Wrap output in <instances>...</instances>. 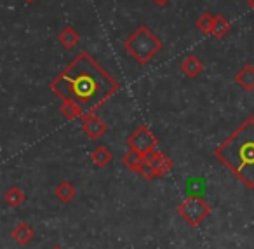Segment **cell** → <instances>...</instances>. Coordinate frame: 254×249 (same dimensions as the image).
<instances>
[{
    "label": "cell",
    "instance_id": "obj_1",
    "mask_svg": "<svg viewBox=\"0 0 254 249\" xmlns=\"http://www.w3.org/2000/svg\"><path fill=\"white\" fill-rule=\"evenodd\" d=\"M119 81L112 77L89 53H80L53 82L51 91L61 101H73L85 115L94 113L110 96L119 91Z\"/></svg>",
    "mask_w": 254,
    "mask_h": 249
},
{
    "label": "cell",
    "instance_id": "obj_2",
    "mask_svg": "<svg viewBox=\"0 0 254 249\" xmlns=\"http://www.w3.org/2000/svg\"><path fill=\"white\" fill-rule=\"evenodd\" d=\"M216 159L247 188H254V119L249 117L218 148Z\"/></svg>",
    "mask_w": 254,
    "mask_h": 249
},
{
    "label": "cell",
    "instance_id": "obj_3",
    "mask_svg": "<svg viewBox=\"0 0 254 249\" xmlns=\"http://www.w3.org/2000/svg\"><path fill=\"white\" fill-rule=\"evenodd\" d=\"M124 49L131 54L139 65H146L162 49V40L148 26L141 25L126 39Z\"/></svg>",
    "mask_w": 254,
    "mask_h": 249
},
{
    "label": "cell",
    "instance_id": "obj_4",
    "mask_svg": "<svg viewBox=\"0 0 254 249\" xmlns=\"http://www.w3.org/2000/svg\"><path fill=\"white\" fill-rule=\"evenodd\" d=\"M178 214L191 227L200 225L211 214V206L200 197H188L178 206Z\"/></svg>",
    "mask_w": 254,
    "mask_h": 249
},
{
    "label": "cell",
    "instance_id": "obj_5",
    "mask_svg": "<svg viewBox=\"0 0 254 249\" xmlns=\"http://www.w3.org/2000/svg\"><path fill=\"white\" fill-rule=\"evenodd\" d=\"M127 145H129V148L139 152V154H148V152L155 150V147L159 145V140L148 129V126H139L131 136L127 138Z\"/></svg>",
    "mask_w": 254,
    "mask_h": 249
},
{
    "label": "cell",
    "instance_id": "obj_6",
    "mask_svg": "<svg viewBox=\"0 0 254 249\" xmlns=\"http://www.w3.org/2000/svg\"><path fill=\"white\" fill-rule=\"evenodd\" d=\"M145 161L153 166V169H155V172H157V178H164V176L171 171V167H173L171 159L167 157L166 154L157 152V150H152V152H148V154H145Z\"/></svg>",
    "mask_w": 254,
    "mask_h": 249
},
{
    "label": "cell",
    "instance_id": "obj_7",
    "mask_svg": "<svg viewBox=\"0 0 254 249\" xmlns=\"http://www.w3.org/2000/svg\"><path fill=\"white\" fill-rule=\"evenodd\" d=\"M82 131L87 134L92 140H99L103 134L106 133V124L103 119H99L98 115L91 113V115L82 117Z\"/></svg>",
    "mask_w": 254,
    "mask_h": 249
},
{
    "label": "cell",
    "instance_id": "obj_8",
    "mask_svg": "<svg viewBox=\"0 0 254 249\" xmlns=\"http://www.w3.org/2000/svg\"><path fill=\"white\" fill-rule=\"evenodd\" d=\"M233 81H235V84L239 85V87H242L244 91H247V92L254 91V67L253 65H244L235 74Z\"/></svg>",
    "mask_w": 254,
    "mask_h": 249
},
{
    "label": "cell",
    "instance_id": "obj_9",
    "mask_svg": "<svg viewBox=\"0 0 254 249\" xmlns=\"http://www.w3.org/2000/svg\"><path fill=\"white\" fill-rule=\"evenodd\" d=\"M181 72L187 77L195 79L204 72V63L200 61V58H197L195 54H188L183 61H181Z\"/></svg>",
    "mask_w": 254,
    "mask_h": 249
},
{
    "label": "cell",
    "instance_id": "obj_10",
    "mask_svg": "<svg viewBox=\"0 0 254 249\" xmlns=\"http://www.w3.org/2000/svg\"><path fill=\"white\" fill-rule=\"evenodd\" d=\"M143 162H145V154H139V152L132 150V148H129V150L122 155V164L132 172H139Z\"/></svg>",
    "mask_w": 254,
    "mask_h": 249
},
{
    "label": "cell",
    "instance_id": "obj_11",
    "mask_svg": "<svg viewBox=\"0 0 254 249\" xmlns=\"http://www.w3.org/2000/svg\"><path fill=\"white\" fill-rule=\"evenodd\" d=\"M58 42L64 47V49H73L78 42H80V35L75 28L71 26H64L60 33H58Z\"/></svg>",
    "mask_w": 254,
    "mask_h": 249
},
{
    "label": "cell",
    "instance_id": "obj_12",
    "mask_svg": "<svg viewBox=\"0 0 254 249\" xmlns=\"http://www.w3.org/2000/svg\"><path fill=\"white\" fill-rule=\"evenodd\" d=\"M54 195H56V199L60 200V202L68 204L77 197V188H75L70 181H61L60 185L56 186V190H54Z\"/></svg>",
    "mask_w": 254,
    "mask_h": 249
},
{
    "label": "cell",
    "instance_id": "obj_13",
    "mask_svg": "<svg viewBox=\"0 0 254 249\" xmlns=\"http://www.w3.org/2000/svg\"><path fill=\"white\" fill-rule=\"evenodd\" d=\"M33 228L30 227L28 223H25V221H21V223H18L14 227V230H12V237H14V241L18 242V244L25 246L28 244L30 241L33 239Z\"/></svg>",
    "mask_w": 254,
    "mask_h": 249
},
{
    "label": "cell",
    "instance_id": "obj_14",
    "mask_svg": "<svg viewBox=\"0 0 254 249\" xmlns=\"http://www.w3.org/2000/svg\"><path fill=\"white\" fill-rule=\"evenodd\" d=\"M112 159H113L112 152H110L106 147L94 148L92 154H91V161L94 162V166H98V167H105V166H108L110 162H112Z\"/></svg>",
    "mask_w": 254,
    "mask_h": 249
},
{
    "label": "cell",
    "instance_id": "obj_15",
    "mask_svg": "<svg viewBox=\"0 0 254 249\" xmlns=\"http://www.w3.org/2000/svg\"><path fill=\"white\" fill-rule=\"evenodd\" d=\"M230 30H232V25H230V21L225 18V16H221V14L214 16V26H212V32H211L212 37L223 39L225 35H228Z\"/></svg>",
    "mask_w": 254,
    "mask_h": 249
},
{
    "label": "cell",
    "instance_id": "obj_16",
    "mask_svg": "<svg viewBox=\"0 0 254 249\" xmlns=\"http://www.w3.org/2000/svg\"><path fill=\"white\" fill-rule=\"evenodd\" d=\"M4 199L11 207H19L23 202H25V192H23L19 186H11V188L5 192Z\"/></svg>",
    "mask_w": 254,
    "mask_h": 249
},
{
    "label": "cell",
    "instance_id": "obj_17",
    "mask_svg": "<svg viewBox=\"0 0 254 249\" xmlns=\"http://www.w3.org/2000/svg\"><path fill=\"white\" fill-rule=\"evenodd\" d=\"M61 113H63L66 119L73 120V119H78V117H84V112L82 108L73 101H61Z\"/></svg>",
    "mask_w": 254,
    "mask_h": 249
},
{
    "label": "cell",
    "instance_id": "obj_18",
    "mask_svg": "<svg viewBox=\"0 0 254 249\" xmlns=\"http://www.w3.org/2000/svg\"><path fill=\"white\" fill-rule=\"evenodd\" d=\"M212 26H214V16L209 14V12H204V14L197 19V28L200 30L202 33H205V35H211Z\"/></svg>",
    "mask_w": 254,
    "mask_h": 249
},
{
    "label": "cell",
    "instance_id": "obj_19",
    "mask_svg": "<svg viewBox=\"0 0 254 249\" xmlns=\"http://www.w3.org/2000/svg\"><path fill=\"white\" fill-rule=\"evenodd\" d=\"M153 4L155 5H159V7H164V5H167L171 2V0H152Z\"/></svg>",
    "mask_w": 254,
    "mask_h": 249
},
{
    "label": "cell",
    "instance_id": "obj_20",
    "mask_svg": "<svg viewBox=\"0 0 254 249\" xmlns=\"http://www.w3.org/2000/svg\"><path fill=\"white\" fill-rule=\"evenodd\" d=\"M247 5H249V7L254 11V0H247Z\"/></svg>",
    "mask_w": 254,
    "mask_h": 249
},
{
    "label": "cell",
    "instance_id": "obj_21",
    "mask_svg": "<svg viewBox=\"0 0 254 249\" xmlns=\"http://www.w3.org/2000/svg\"><path fill=\"white\" fill-rule=\"evenodd\" d=\"M26 4H33V2H35V0H25Z\"/></svg>",
    "mask_w": 254,
    "mask_h": 249
},
{
    "label": "cell",
    "instance_id": "obj_22",
    "mask_svg": "<svg viewBox=\"0 0 254 249\" xmlns=\"http://www.w3.org/2000/svg\"><path fill=\"white\" fill-rule=\"evenodd\" d=\"M51 249H61L60 246H54V248H51Z\"/></svg>",
    "mask_w": 254,
    "mask_h": 249
},
{
    "label": "cell",
    "instance_id": "obj_23",
    "mask_svg": "<svg viewBox=\"0 0 254 249\" xmlns=\"http://www.w3.org/2000/svg\"><path fill=\"white\" fill-rule=\"evenodd\" d=\"M253 119H254V115H253Z\"/></svg>",
    "mask_w": 254,
    "mask_h": 249
}]
</instances>
